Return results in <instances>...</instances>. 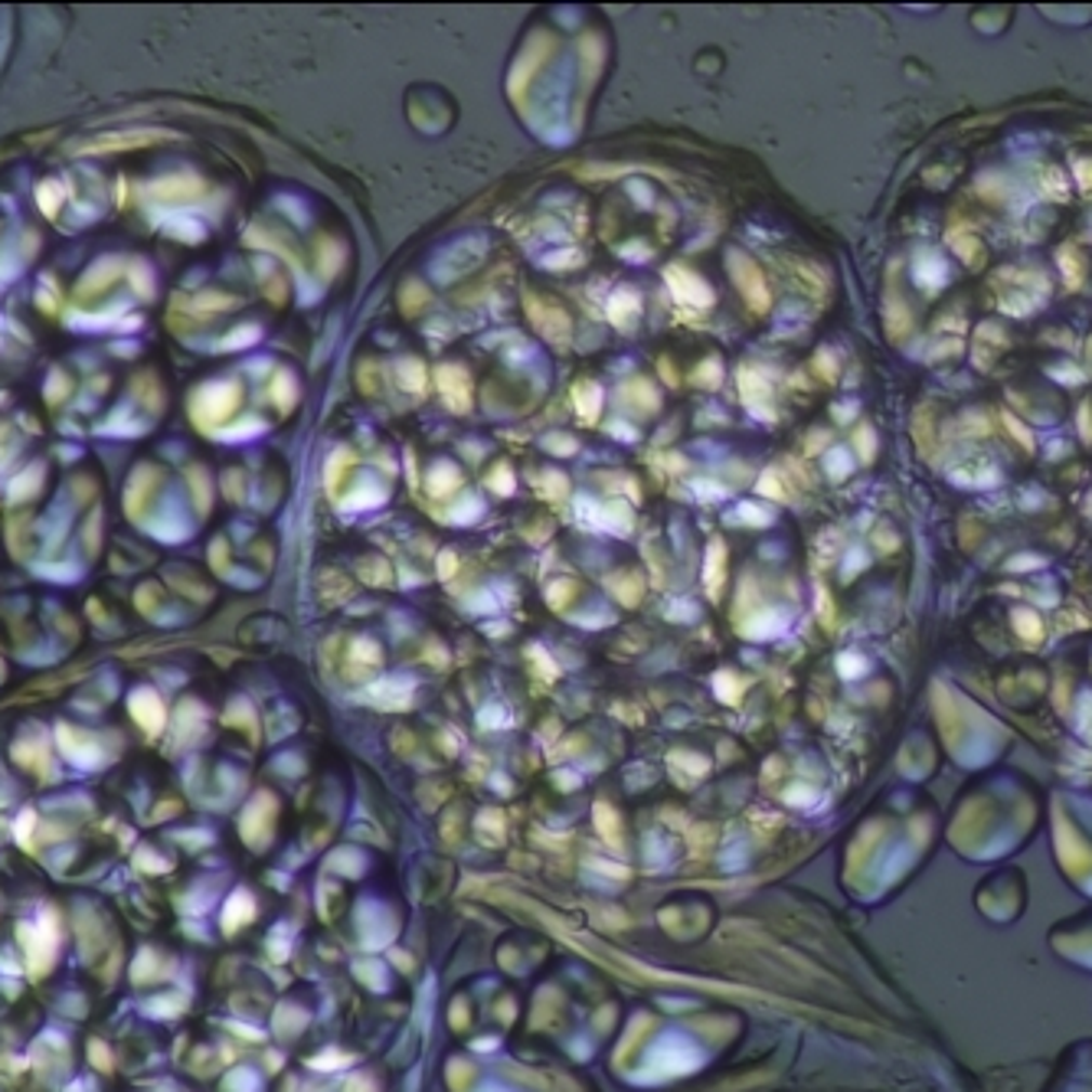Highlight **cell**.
<instances>
[{
    "label": "cell",
    "instance_id": "obj_5",
    "mask_svg": "<svg viewBox=\"0 0 1092 1092\" xmlns=\"http://www.w3.org/2000/svg\"><path fill=\"white\" fill-rule=\"evenodd\" d=\"M638 315H641V302H638V295H635L631 289H618V292L612 295V302H609V318H612V324L631 331V328L638 324Z\"/></svg>",
    "mask_w": 1092,
    "mask_h": 1092
},
{
    "label": "cell",
    "instance_id": "obj_1",
    "mask_svg": "<svg viewBox=\"0 0 1092 1092\" xmlns=\"http://www.w3.org/2000/svg\"><path fill=\"white\" fill-rule=\"evenodd\" d=\"M727 268H730V276L736 279V289L743 292V298L749 302V308L753 311H769V289H765V279H762V271L756 268V262L746 252H730L727 255Z\"/></svg>",
    "mask_w": 1092,
    "mask_h": 1092
},
{
    "label": "cell",
    "instance_id": "obj_10",
    "mask_svg": "<svg viewBox=\"0 0 1092 1092\" xmlns=\"http://www.w3.org/2000/svg\"><path fill=\"white\" fill-rule=\"evenodd\" d=\"M432 494H442V488H449V484H458V471L452 468V465H442V468H436V475H432Z\"/></svg>",
    "mask_w": 1092,
    "mask_h": 1092
},
{
    "label": "cell",
    "instance_id": "obj_4",
    "mask_svg": "<svg viewBox=\"0 0 1092 1092\" xmlns=\"http://www.w3.org/2000/svg\"><path fill=\"white\" fill-rule=\"evenodd\" d=\"M527 311H530V318H533V324L540 328V331H546V334H550V337H563L567 331H570V321H567V315L557 308V305H540L536 298H527Z\"/></svg>",
    "mask_w": 1092,
    "mask_h": 1092
},
{
    "label": "cell",
    "instance_id": "obj_12",
    "mask_svg": "<svg viewBox=\"0 0 1092 1092\" xmlns=\"http://www.w3.org/2000/svg\"><path fill=\"white\" fill-rule=\"evenodd\" d=\"M546 449L560 452V455H570V452H576V442L567 439V436H550V439H546Z\"/></svg>",
    "mask_w": 1092,
    "mask_h": 1092
},
{
    "label": "cell",
    "instance_id": "obj_9",
    "mask_svg": "<svg viewBox=\"0 0 1092 1092\" xmlns=\"http://www.w3.org/2000/svg\"><path fill=\"white\" fill-rule=\"evenodd\" d=\"M625 396H628V399L635 396V399L641 402V409H657V396H654V389H651L648 383H641V379L631 383L628 389H622V399H625Z\"/></svg>",
    "mask_w": 1092,
    "mask_h": 1092
},
{
    "label": "cell",
    "instance_id": "obj_7",
    "mask_svg": "<svg viewBox=\"0 0 1092 1092\" xmlns=\"http://www.w3.org/2000/svg\"><path fill=\"white\" fill-rule=\"evenodd\" d=\"M573 402H576V409H580L586 420H592L599 413V405H602V392L592 383H576L573 386Z\"/></svg>",
    "mask_w": 1092,
    "mask_h": 1092
},
{
    "label": "cell",
    "instance_id": "obj_6",
    "mask_svg": "<svg viewBox=\"0 0 1092 1092\" xmlns=\"http://www.w3.org/2000/svg\"><path fill=\"white\" fill-rule=\"evenodd\" d=\"M740 386H743V399L749 409H762V416H769V386L762 376H756L753 370H740Z\"/></svg>",
    "mask_w": 1092,
    "mask_h": 1092
},
{
    "label": "cell",
    "instance_id": "obj_2",
    "mask_svg": "<svg viewBox=\"0 0 1092 1092\" xmlns=\"http://www.w3.org/2000/svg\"><path fill=\"white\" fill-rule=\"evenodd\" d=\"M664 279H667V285H670V292L680 305H688V308H710L714 305V292L694 276V271L670 265L664 271Z\"/></svg>",
    "mask_w": 1092,
    "mask_h": 1092
},
{
    "label": "cell",
    "instance_id": "obj_3",
    "mask_svg": "<svg viewBox=\"0 0 1092 1092\" xmlns=\"http://www.w3.org/2000/svg\"><path fill=\"white\" fill-rule=\"evenodd\" d=\"M439 389L445 396V402L452 405V413H468L471 409V379L462 367H439Z\"/></svg>",
    "mask_w": 1092,
    "mask_h": 1092
},
{
    "label": "cell",
    "instance_id": "obj_11",
    "mask_svg": "<svg viewBox=\"0 0 1092 1092\" xmlns=\"http://www.w3.org/2000/svg\"><path fill=\"white\" fill-rule=\"evenodd\" d=\"M694 376H697V383L717 386V383H720V363H717V360H707V363H704V367H701Z\"/></svg>",
    "mask_w": 1092,
    "mask_h": 1092
},
{
    "label": "cell",
    "instance_id": "obj_8",
    "mask_svg": "<svg viewBox=\"0 0 1092 1092\" xmlns=\"http://www.w3.org/2000/svg\"><path fill=\"white\" fill-rule=\"evenodd\" d=\"M399 376H402L405 389L426 392V370H423L420 360H402V363H399Z\"/></svg>",
    "mask_w": 1092,
    "mask_h": 1092
}]
</instances>
